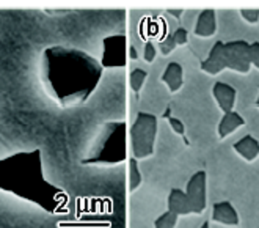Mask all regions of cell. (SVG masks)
<instances>
[{"mask_svg": "<svg viewBox=\"0 0 259 228\" xmlns=\"http://www.w3.org/2000/svg\"><path fill=\"white\" fill-rule=\"evenodd\" d=\"M126 159V126L124 123L105 125L90 153L82 159L83 165H112Z\"/></svg>", "mask_w": 259, "mask_h": 228, "instance_id": "cell-4", "label": "cell"}, {"mask_svg": "<svg viewBox=\"0 0 259 228\" xmlns=\"http://www.w3.org/2000/svg\"><path fill=\"white\" fill-rule=\"evenodd\" d=\"M157 55V49H156V46L152 44L151 41H148L145 44V49H143V57H145V62L146 63H152L154 62V58Z\"/></svg>", "mask_w": 259, "mask_h": 228, "instance_id": "cell-19", "label": "cell"}, {"mask_svg": "<svg viewBox=\"0 0 259 228\" xmlns=\"http://www.w3.org/2000/svg\"><path fill=\"white\" fill-rule=\"evenodd\" d=\"M168 123H170L171 129H173L176 134L184 135V132H186V126H184V123H182V121H181L179 118H176V117H170V118H168Z\"/></svg>", "mask_w": 259, "mask_h": 228, "instance_id": "cell-22", "label": "cell"}, {"mask_svg": "<svg viewBox=\"0 0 259 228\" xmlns=\"http://www.w3.org/2000/svg\"><path fill=\"white\" fill-rule=\"evenodd\" d=\"M233 148L242 159H245L248 162L254 161L259 156V140L254 139V137L250 135V134L243 135L240 140H237L234 143Z\"/></svg>", "mask_w": 259, "mask_h": 228, "instance_id": "cell-13", "label": "cell"}, {"mask_svg": "<svg viewBox=\"0 0 259 228\" xmlns=\"http://www.w3.org/2000/svg\"><path fill=\"white\" fill-rule=\"evenodd\" d=\"M168 13H170V14H173L175 18H178V19H179V18H181V14L184 13V10H168Z\"/></svg>", "mask_w": 259, "mask_h": 228, "instance_id": "cell-25", "label": "cell"}, {"mask_svg": "<svg viewBox=\"0 0 259 228\" xmlns=\"http://www.w3.org/2000/svg\"><path fill=\"white\" fill-rule=\"evenodd\" d=\"M240 14H242V18L245 19L247 22L250 24H256L259 22V10H245V8H242L240 10Z\"/></svg>", "mask_w": 259, "mask_h": 228, "instance_id": "cell-20", "label": "cell"}, {"mask_svg": "<svg viewBox=\"0 0 259 228\" xmlns=\"http://www.w3.org/2000/svg\"><path fill=\"white\" fill-rule=\"evenodd\" d=\"M168 211L179 216H187V214H193L192 212V206L189 203V199L186 195V191L182 189H171L170 195H168Z\"/></svg>", "mask_w": 259, "mask_h": 228, "instance_id": "cell-12", "label": "cell"}, {"mask_svg": "<svg viewBox=\"0 0 259 228\" xmlns=\"http://www.w3.org/2000/svg\"><path fill=\"white\" fill-rule=\"evenodd\" d=\"M207 175L204 170H200L192 175V178L187 182L186 195L189 199V203L192 206L193 214H201L206 209V184H207Z\"/></svg>", "mask_w": 259, "mask_h": 228, "instance_id": "cell-7", "label": "cell"}, {"mask_svg": "<svg viewBox=\"0 0 259 228\" xmlns=\"http://www.w3.org/2000/svg\"><path fill=\"white\" fill-rule=\"evenodd\" d=\"M148 79V72L145 69H140V68H137L131 72L129 75V84H131V88L135 91V93H139V91L142 90V87L145 85Z\"/></svg>", "mask_w": 259, "mask_h": 228, "instance_id": "cell-16", "label": "cell"}, {"mask_svg": "<svg viewBox=\"0 0 259 228\" xmlns=\"http://www.w3.org/2000/svg\"><path fill=\"white\" fill-rule=\"evenodd\" d=\"M212 220L223 225H239V214L231 202H217L212 208Z\"/></svg>", "mask_w": 259, "mask_h": 228, "instance_id": "cell-10", "label": "cell"}, {"mask_svg": "<svg viewBox=\"0 0 259 228\" xmlns=\"http://www.w3.org/2000/svg\"><path fill=\"white\" fill-rule=\"evenodd\" d=\"M102 68H123L127 62V40L124 35H110L102 41Z\"/></svg>", "mask_w": 259, "mask_h": 228, "instance_id": "cell-6", "label": "cell"}, {"mask_svg": "<svg viewBox=\"0 0 259 228\" xmlns=\"http://www.w3.org/2000/svg\"><path fill=\"white\" fill-rule=\"evenodd\" d=\"M200 228H210V225H209V222H203V225Z\"/></svg>", "mask_w": 259, "mask_h": 228, "instance_id": "cell-26", "label": "cell"}, {"mask_svg": "<svg viewBox=\"0 0 259 228\" xmlns=\"http://www.w3.org/2000/svg\"><path fill=\"white\" fill-rule=\"evenodd\" d=\"M212 95H214L217 105L223 113L233 112L234 110V104L237 98V91L233 85L225 84V82H215L212 87Z\"/></svg>", "mask_w": 259, "mask_h": 228, "instance_id": "cell-8", "label": "cell"}, {"mask_svg": "<svg viewBox=\"0 0 259 228\" xmlns=\"http://www.w3.org/2000/svg\"><path fill=\"white\" fill-rule=\"evenodd\" d=\"M0 191L36 205L49 214H62L68 209L66 192L44 176L39 148L0 159Z\"/></svg>", "mask_w": 259, "mask_h": 228, "instance_id": "cell-2", "label": "cell"}, {"mask_svg": "<svg viewBox=\"0 0 259 228\" xmlns=\"http://www.w3.org/2000/svg\"><path fill=\"white\" fill-rule=\"evenodd\" d=\"M256 107H259V95H257V99H256Z\"/></svg>", "mask_w": 259, "mask_h": 228, "instance_id": "cell-27", "label": "cell"}, {"mask_svg": "<svg viewBox=\"0 0 259 228\" xmlns=\"http://www.w3.org/2000/svg\"><path fill=\"white\" fill-rule=\"evenodd\" d=\"M178 223V216L170 211H165L154 220V228H175Z\"/></svg>", "mask_w": 259, "mask_h": 228, "instance_id": "cell-17", "label": "cell"}, {"mask_svg": "<svg viewBox=\"0 0 259 228\" xmlns=\"http://www.w3.org/2000/svg\"><path fill=\"white\" fill-rule=\"evenodd\" d=\"M176 48V43H175V40H173V36H170L166 41H162L160 43V49H162V52L166 55L170 51H173Z\"/></svg>", "mask_w": 259, "mask_h": 228, "instance_id": "cell-23", "label": "cell"}, {"mask_svg": "<svg viewBox=\"0 0 259 228\" xmlns=\"http://www.w3.org/2000/svg\"><path fill=\"white\" fill-rule=\"evenodd\" d=\"M173 40L176 43V46H182V44H186L187 40H189V33H187V30L184 27H179L176 32L173 33Z\"/></svg>", "mask_w": 259, "mask_h": 228, "instance_id": "cell-21", "label": "cell"}, {"mask_svg": "<svg viewBox=\"0 0 259 228\" xmlns=\"http://www.w3.org/2000/svg\"><path fill=\"white\" fill-rule=\"evenodd\" d=\"M243 125H245V120H243L242 115L237 113L236 110L223 113L220 123H219V128H217L219 137L220 139H226L228 135L233 134L234 131H237L239 128H242Z\"/></svg>", "mask_w": 259, "mask_h": 228, "instance_id": "cell-14", "label": "cell"}, {"mask_svg": "<svg viewBox=\"0 0 259 228\" xmlns=\"http://www.w3.org/2000/svg\"><path fill=\"white\" fill-rule=\"evenodd\" d=\"M157 137V117L146 112H139L131 128L132 158L146 159L154 153Z\"/></svg>", "mask_w": 259, "mask_h": 228, "instance_id": "cell-5", "label": "cell"}, {"mask_svg": "<svg viewBox=\"0 0 259 228\" xmlns=\"http://www.w3.org/2000/svg\"><path fill=\"white\" fill-rule=\"evenodd\" d=\"M248 58H250V65L259 69V41L250 43V48H248Z\"/></svg>", "mask_w": 259, "mask_h": 228, "instance_id": "cell-18", "label": "cell"}, {"mask_svg": "<svg viewBox=\"0 0 259 228\" xmlns=\"http://www.w3.org/2000/svg\"><path fill=\"white\" fill-rule=\"evenodd\" d=\"M248 48L250 43L243 40L228 43L217 41L209 51L207 58L201 62V69L210 75H215L223 69H233L240 74H247L251 68Z\"/></svg>", "mask_w": 259, "mask_h": 228, "instance_id": "cell-3", "label": "cell"}, {"mask_svg": "<svg viewBox=\"0 0 259 228\" xmlns=\"http://www.w3.org/2000/svg\"><path fill=\"white\" fill-rule=\"evenodd\" d=\"M162 82L168 87L171 93H176L184 85V69H182V66L178 62L168 63L162 74Z\"/></svg>", "mask_w": 259, "mask_h": 228, "instance_id": "cell-11", "label": "cell"}, {"mask_svg": "<svg viewBox=\"0 0 259 228\" xmlns=\"http://www.w3.org/2000/svg\"><path fill=\"white\" fill-rule=\"evenodd\" d=\"M195 35L200 38H209L217 32V16L214 10H203L195 24Z\"/></svg>", "mask_w": 259, "mask_h": 228, "instance_id": "cell-9", "label": "cell"}, {"mask_svg": "<svg viewBox=\"0 0 259 228\" xmlns=\"http://www.w3.org/2000/svg\"><path fill=\"white\" fill-rule=\"evenodd\" d=\"M102 72L99 60L68 46H52L41 57L42 87L60 107L87 102L98 88Z\"/></svg>", "mask_w": 259, "mask_h": 228, "instance_id": "cell-1", "label": "cell"}, {"mask_svg": "<svg viewBox=\"0 0 259 228\" xmlns=\"http://www.w3.org/2000/svg\"><path fill=\"white\" fill-rule=\"evenodd\" d=\"M129 58H132V60H137V58H139V55H137V51H135L134 46H131V48H129Z\"/></svg>", "mask_w": 259, "mask_h": 228, "instance_id": "cell-24", "label": "cell"}, {"mask_svg": "<svg viewBox=\"0 0 259 228\" xmlns=\"http://www.w3.org/2000/svg\"><path fill=\"white\" fill-rule=\"evenodd\" d=\"M142 172L139 169V162L135 158L129 159V192H134L142 184Z\"/></svg>", "mask_w": 259, "mask_h": 228, "instance_id": "cell-15", "label": "cell"}]
</instances>
